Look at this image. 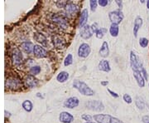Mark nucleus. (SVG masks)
Instances as JSON below:
<instances>
[{
  "mask_svg": "<svg viewBox=\"0 0 149 123\" xmlns=\"http://www.w3.org/2000/svg\"><path fill=\"white\" fill-rule=\"evenodd\" d=\"M72 85L74 89L78 90L80 94H82L84 96H92L95 95V91L93 89H91L85 82L80 80H74Z\"/></svg>",
  "mask_w": 149,
  "mask_h": 123,
  "instance_id": "1",
  "label": "nucleus"
},
{
  "mask_svg": "<svg viewBox=\"0 0 149 123\" xmlns=\"http://www.w3.org/2000/svg\"><path fill=\"white\" fill-rule=\"evenodd\" d=\"M93 118L97 123H123L118 118L114 117L109 114H95Z\"/></svg>",
  "mask_w": 149,
  "mask_h": 123,
  "instance_id": "2",
  "label": "nucleus"
},
{
  "mask_svg": "<svg viewBox=\"0 0 149 123\" xmlns=\"http://www.w3.org/2000/svg\"><path fill=\"white\" fill-rule=\"evenodd\" d=\"M130 64L133 71H141L143 67V63L133 51L130 52Z\"/></svg>",
  "mask_w": 149,
  "mask_h": 123,
  "instance_id": "3",
  "label": "nucleus"
},
{
  "mask_svg": "<svg viewBox=\"0 0 149 123\" xmlns=\"http://www.w3.org/2000/svg\"><path fill=\"white\" fill-rule=\"evenodd\" d=\"M52 21L55 22L56 24H57L61 28L65 29L68 27V21L67 18L64 15H61L60 13H53L51 17Z\"/></svg>",
  "mask_w": 149,
  "mask_h": 123,
  "instance_id": "4",
  "label": "nucleus"
},
{
  "mask_svg": "<svg viewBox=\"0 0 149 123\" xmlns=\"http://www.w3.org/2000/svg\"><path fill=\"white\" fill-rule=\"evenodd\" d=\"M109 20H110L112 23L118 25L123 20L124 15L123 13L122 10L117 9V10H113L109 12Z\"/></svg>",
  "mask_w": 149,
  "mask_h": 123,
  "instance_id": "5",
  "label": "nucleus"
},
{
  "mask_svg": "<svg viewBox=\"0 0 149 123\" xmlns=\"http://www.w3.org/2000/svg\"><path fill=\"white\" fill-rule=\"evenodd\" d=\"M86 107L90 110L95 111V112H102L104 110V105L103 104L101 101L99 100H91L88 102H86Z\"/></svg>",
  "mask_w": 149,
  "mask_h": 123,
  "instance_id": "6",
  "label": "nucleus"
},
{
  "mask_svg": "<svg viewBox=\"0 0 149 123\" xmlns=\"http://www.w3.org/2000/svg\"><path fill=\"white\" fill-rule=\"evenodd\" d=\"M11 58H12V62L16 66L20 65L22 63L23 60V56L22 54V52L17 48H15L13 49L12 53H11Z\"/></svg>",
  "mask_w": 149,
  "mask_h": 123,
  "instance_id": "7",
  "label": "nucleus"
},
{
  "mask_svg": "<svg viewBox=\"0 0 149 123\" xmlns=\"http://www.w3.org/2000/svg\"><path fill=\"white\" fill-rule=\"evenodd\" d=\"M5 85L6 86H8V88H10L12 90H16L17 88H20L22 82L17 77H8V79L6 80Z\"/></svg>",
  "mask_w": 149,
  "mask_h": 123,
  "instance_id": "8",
  "label": "nucleus"
},
{
  "mask_svg": "<svg viewBox=\"0 0 149 123\" xmlns=\"http://www.w3.org/2000/svg\"><path fill=\"white\" fill-rule=\"evenodd\" d=\"M91 46L86 43H81L78 48V56L82 58H86L91 54Z\"/></svg>",
  "mask_w": 149,
  "mask_h": 123,
  "instance_id": "9",
  "label": "nucleus"
},
{
  "mask_svg": "<svg viewBox=\"0 0 149 123\" xmlns=\"http://www.w3.org/2000/svg\"><path fill=\"white\" fill-rule=\"evenodd\" d=\"M33 54L37 58H45L48 56V52L43 48L42 45L35 44L34 50H33Z\"/></svg>",
  "mask_w": 149,
  "mask_h": 123,
  "instance_id": "10",
  "label": "nucleus"
},
{
  "mask_svg": "<svg viewBox=\"0 0 149 123\" xmlns=\"http://www.w3.org/2000/svg\"><path fill=\"white\" fill-rule=\"evenodd\" d=\"M80 104V100L78 97L76 96H70L69 98H67L64 102V107L65 108H69V109H73L79 106Z\"/></svg>",
  "mask_w": 149,
  "mask_h": 123,
  "instance_id": "11",
  "label": "nucleus"
},
{
  "mask_svg": "<svg viewBox=\"0 0 149 123\" xmlns=\"http://www.w3.org/2000/svg\"><path fill=\"white\" fill-rule=\"evenodd\" d=\"M65 13L68 16H74L75 15L78 11H79V8L76 4H74L72 2H68V4H66L65 8Z\"/></svg>",
  "mask_w": 149,
  "mask_h": 123,
  "instance_id": "12",
  "label": "nucleus"
},
{
  "mask_svg": "<svg viewBox=\"0 0 149 123\" xmlns=\"http://www.w3.org/2000/svg\"><path fill=\"white\" fill-rule=\"evenodd\" d=\"M24 83L28 87H36L38 85V83H39V81L35 77V76L31 75V74H27V75L25 76Z\"/></svg>",
  "mask_w": 149,
  "mask_h": 123,
  "instance_id": "13",
  "label": "nucleus"
},
{
  "mask_svg": "<svg viewBox=\"0 0 149 123\" xmlns=\"http://www.w3.org/2000/svg\"><path fill=\"white\" fill-rule=\"evenodd\" d=\"M52 43H53L54 47L56 48H63L65 46V41L64 38H61V36H59L57 34H55L52 37Z\"/></svg>",
  "mask_w": 149,
  "mask_h": 123,
  "instance_id": "14",
  "label": "nucleus"
},
{
  "mask_svg": "<svg viewBox=\"0 0 149 123\" xmlns=\"http://www.w3.org/2000/svg\"><path fill=\"white\" fill-rule=\"evenodd\" d=\"M88 18H89V11L87 8H84L80 13V19H79V27L83 28L85 26H86Z\"/></svg>",
  "mask_w": 149,
  "mask_h": 123,
  "instance_id": "15",
  "label": "nucleus"
},
{
  "mask_svg": "<svg viewBox=\"0 0 149 123\" xmlns=\"http://www.w3.org/2000/svg\"><path fill=\"white\" fill-rule=\"evenodd\" d=\"M59 121L62 123H71L74 121V117L68 112H62L60 113Z\"/></svg>",
  "mask_w": 149,
  "mask_h": 123,
  "instance_id": "16",
  "label": "nucleus"
},
{
  "mask_svg": "<svg viewBox=\"0 0 149 123\" xmlns=\"http://www.w3.org/2000/svg\"><path fill=\"white\" fill-rule=\"evenodd\" d=\"M94 32L92 31L91 27L90 25H86L83 28H81V31H80V37L83 38V39H89L93 36Z\"/></svg>",
  "mask_w": 149,
  "mask_h": 123,
  "instance_id": "17",
  "label": "nucleus"
},
{
  "mask_svg": "<svg viewBox=\"0 0 149 123\" xmlns=\"http://www.w3.org/2000/svg\"><path fill=\"white\" fill-rule=\"evenodd\" d=\"M34 47H35V45L32 42H29V41H25V42H22L21 43L22 50L27 54H30L33 53Z\"/></svg>",
  "mask_w": 149,
  "mask_h": 123,
  "instance_id": "18",
  "label": "nucleus"
},
{
  "mask_svg": "<svg viewBox=\"0 0 149 123\" xmlns=\"http://www.w3.org/2000/svg\"><path fill=\"white\" fill-rule=\"evenodd\" d=\"M143 18L141 17L138 16L135 18L134 24H133V35L135 38L138 37V32H139L141 27L143 26Z\"/></svg>",
  "mask_w": 149,
  "mask_h": 123,
  "instance_id": "19",
  "label": "nucleus"
},
{
  "mask_svg": "<svg viewBox=\"0 0 149 123\" xmlns=\"http://www.w3.org/2000/svg\"><path fill=\"white\" fill-rule=\"evenodd\" d=\"M98 67H99V70H100V71L104 72H109L111 71L110 63H109V62L108 60H106V59H103V60H101V61L99 63Z\"/></svg>",
  "mask_w": 149,
  "mask_h": 123,
  "instance_id": "20",
  "label": "nucleus"
},
{
  "mask_svg": "<svg viewBox=\"0 0 149 123\" xmlns=\"http://www.w3.org/2000/svg\"><path fill=\"white\" fill-rule=\"evenodd\" d=\"M133 77L135 80L137 81V83L140 87H143L145 86V79L142 74L141 71H134L133 72Z\"/></svg>",
  "mask_w": 149,
  "mask_h": 123,
  "instance_id": "21",
  "label": "nucleus"
},
{
  "mask_svg": "<svg viewBox=\"0 0 149 123\" xmlns=\"http://www.w3.org/2000/svg\"><path fill=\"white\" fill-rule=\"evenodd\" d=\"M99 53L101 56L102 58H107L109 55V43H107L106 41L103 42L102 43V46L100 51H99Z\"/></svg>",
  "mask_w": 149,
  "mask_h": 123,
  "instance_id": "22",
  "label": "nucleus"
},
{
  "mask_svg": "<svg viewBox=\"0 0 149 123\" xmlns=\"http://www.w3.org/2000/svg\"><path fill=\"white\" fill-rule=\"evenodd\" d=\"M34 38L37 40V42L39 43L42 44V46L44 47H47V38H46L42 33H40V32H36L34 34Z\"/></svg>",
  "mask_w": 149,
  "mask_h": 123,
  "instance_id": "23",
  "label": "nucleus"
},
{
  "mask_svg": "<svg viewBox=\"0 0 149 123\" xmlns=\"http://www.w3.org/2000/svg\"><path fill=\"white\" fill-rule=\"evenodd\" d=\"M70 75L69 73L67 72H65V71H62L59 73L58 75L56 76V81L61 82V83H63V82H65L66 81L69 79Z\"/></svg>",
  "mask_w": 149,
  "mask_h": 123,
  "instance_id": "24",
  "label": "nucleus"
},
{
  "mask_svg": "<svg viewBox=\"0 0 149 123\" xmlns=\"http://www.w3.org/2000/svg\"><path fill=\"white\" fill-rule=\"evenodd\" d=\"M109 33H110V35H111L112 37H113V38L118 37V33H119V27H118V25L112 23L111 26L109 27Z\"/></svg>",
  "mask_w": 149,
  "mask_h": 123,
  "instance_id": "25",
  "label": "nucleus"
},
{
  "mask_svg": "<svg viewBox=\"0 0 149 123\" xmlns=\"http://www.w3.org/2000/svg\"><path fill=\"white\" fill-rule=\"evenodd\" d=\"M22 108L27 112H31L32 109H33V104L30 100H25L24 102H22Z\"/></svg>",
  "mask_w": 149,
  "mask_h": 123,
  "instance_id": "26",
  "label": "nucleus"
},
{
  "mask_svg": "<svg viewBox=\"0 0 149 123\" xmlns=\"http://www.w3.org/2000/svg\"><path fill=\"white\" fill-rule=\"evenodd\" d=\"M135 103H136V106L137 107L140 109V110H143L145 108V102L143 99V97L141 96H136V99H135Z\"/></svg>",
  "mask_w": 149,
  "mask_h": 123,
  "instance_id": "27",
  "label": "nucleus"
},
{
  "mask_svg": "<svg viewBox=\"0 0 149 123\" xmlns=\"http://www.w3.org/2000/svg\"><path fill=\"white\" fill-rule=\"evenodd\" d=\"M108 32V29L105 27H100L99 30L95 32L96 38H99V39H102L104 38V36L106 34V32Z\"/></svg>",
  "mask_w": 149,
  "mask_h": 123,
  "instance_id": "28",
  "label": "nucleus"
},
{
  "mask_svg": "<svg viewBox=\"0 0 149 123\" xmlns=\"http://www.w3.org/2000/svg\"><path fill=\"white\" fill-rule=\"evenodd\" d=\"M41 71H42V68H41L40 66H33V67H32L30 68V70H29L30 74L33 76L38 75V74L41 72Z\"/></svg>",
  "mask_w": 149,
  "mask_h": 123,
  "instance_id": "29",
  "label": "nucleus"
},
{
  "mask_svg": "<svg viewBox=\"0 0 149 123\" xmlns=\"http://www.w3.org/2000/svg\"><path fill=\"white\" fill-rule=\"evenodd\" d=\"M72 63H73V56H72V54L69 53L65 58L64 65L65 67H68V66L71 65Z\"/></svg>",
  "mask_w": 149,
  "mask_h": 123,
  "instance_id": "30",
  "label": "nucleus"
},
{
  "mask_svg": "<svg viewBox=\"0 0 149 123\" xmlns=\"http://www.w3.org/2000/svg\"><path fill=\"white\" fill-rule=\"evenodd\" d=\"M149 44V40L146 38H141L139 39V45L143 48H147Z\"/></svg>",
  "mask_w": 149,
  "mask_h": 123,
  "instance_id": "31",
  "label": "nucleus"
},
{
  "mask_svg": "<svg viewBox=\"0 0 149 123\" xmlns=\"http://www.w3.org/2000/svg\"><path fill=\"white\" fill-rule=\"evenodd\" d=\"M98 4H99L98 1H96V0H91L90 1V7H91V9L92 12H95Z\"/></svg>",
  "mask_w": 149,
  "mask_h": 123,
  "instance_id": "32",
  "label": "nucleus"
},
{
  "mask_svg": "<svg viewBox=\"0 0 149 123\" xmlns=\"http://www.w3.org/2000/svg\"><path fill=\"white\" fill-rule=\"evenodd\" d=\"M81 119L85 121L86 122H91L93 120V117L89 114H83V115H81Z\"/></svg>",
  "mask_w": 149,
  "mask_h": 123,
  "instance_id": "33",
  "label": "nucleus"
},
{
  "mask_svg": "<svg viewBox=\"0 0 149 123\" xmlns=\"http://www.w3.org/2000/svg\"><path fill=\"white\" fill-rule=\"evenodd\" d=\"M123 101L126 102V103H128V104H131L132 102H133V99H132V97L130 95H128V94H124L123 96Z\"/></svg>",
  "mask_w": 149,
  "mask_h": 123,
  "instance_id": "34",
  "label": "nucleus"
},
{
  "mask_svg": "<svg viewBox=\"0 0 149 123\" xmlns=\"http://www.w3.org/2000/svg\"><path fill=\"white\" fill-rule=\"evenodd\" d=\"M68 4V2H65V1H57L56 3V6L60 8H65V6L66 4Z\"/></svg>",
  "mask_w": 149,
  "mask_h": 123,
  "instance_id": "35",
  "label": "nucleus"
},
{
  "mask_svg": "<svg viewBox=\"0 0 149 123\" xmlns=\"http://www.w3.org/2000/svg\"><path fill=\"white\" fill-rule=\"evenodd\" d=\"M91 27L94 33H95V32L99 30V26H98V23H97V22H95V23H93L92 25H91Z\"/></svg>",
  "mask_w": 149,
  "mask_h": 123,
  "instance_id": "36",
  "label": "nucleus"
},
{
  "mask_svg": "<svg viewBox=\"0 0 149 123\" xmlns=\"http://www.w3.org/2000/svg\"><path fill=\"white\" fill-rule=\"evenodd\" d=\"M98 4L101 7H106L109 4V1H107V0H98Z\"/></svg>",
  "mask_w": 149,
  "mask_h": 123,
  "instance_id": "37",
  "label": "nucleus"
},
{
  "mask_svg": "<svg viewBox=\"0 0 149 123\" xmlns=\"http://www.w3.org/2000/svg\"><path fill=\"white\" fill-rule=\"evenodd\" d=\"M141 72H142V74H143V76L145 81H148V72H147V71H146V69H145L144 67H143V68L141 69Z\"/></svg>",
  "mask_w": 149,
  "mask_h": 123,
  "instance_id": "38",
  "label": "nucleus"
},
{
  "mask_svg": "<svg viewBox=\"0 0 149 123\" xmlns=\"http://www.w3.org/2000/svg\"><path fill=\"white\" fill-rule=\"evenodd\" d=\"M107 91H108V92L113 97H114V98H118V93H116V92H114V91H113L112 90H110V89H109V88H107Z\"/></svg>",
  "mask_w": 149,
  "mask_h": 123,
  "instance_id": "39",
  "label": "nucleus"
},
{
  "mask_svg": "<svg viewBox=\"0 0 149 123\" xmlns=\"http://www.w3.org/2000/svg\"><path fill=\"white\" fill-rule=\"evenodd\" d=\"M143 123H149V116H143L142 118Z\"/></svg>",
  "mask_w": 149,
  "mask_h": 123,
  "instance_id": "40",
  "label": "nucleus"
},
{
  "mask_svg": "<svg viewBox=\"0 0 149 123\" xmlns=\"http://www.w3.org/2000/svg\"><path fill=\"white\" fill-rule=\"evenodd\" d=\"M115 3H116V4H118V8H119V9H120V10H122V8H123V2L122 1L117 0V1H115Z\"/></svg>",
  "mask_w": 149,
  "mask_h": 123,
  "instance_id": "41",
  "label": "nucleus"
},
{
  "mask_svg": "<svg viewBox=\"0 0 149 123\" xmlns=\"http://www.w3.org/2000/svg\"><path fill=\"white\" fill-rule=\"evenodd\" d=\"M101 85L104 86H106L109 85V81H101Z\"/></svg>",
  "mask_w": 149,
  "mask_h": 123,
  "instance_id": "42",
  "label": "nucleus"
},
{
  "mask_svg": "<svg viewBox=\"0 0 149 123\" xmlns=\"http://www.w3.org/2000/svg\"><path fill=\"white\" fill-rule=\"evenodd\" d=\"M147 8H148V9H149V1H147Z\"/></svg>",
  "mask_w": 149,
  "mask_h": 123,
  "instance_id": "43",
  "label": "nucleus"
},
{
  "mask_svg": "<svg viewBox=\"0 0 149 123\" xmlns=\"http://www.w3.org/2000/svg\"><path fill=\"white\" fill-rule=\"evenodd\" d=\"M85 123H97V122H85Z\"/></svg>",
  "mask_w": 149,
  "mask_h": 123,
  "instance_id": "44",
  "label": "nucleus"
}]
</instances>
